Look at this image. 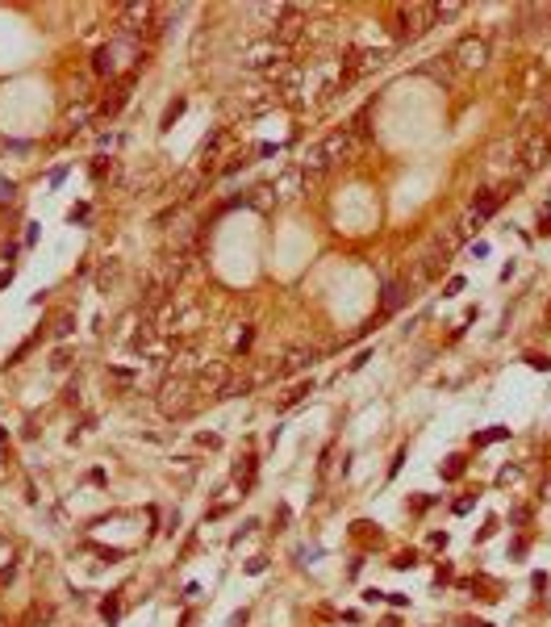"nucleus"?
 I'll list each match as a JSON object with an SVG mask.
<instances>
[{"label": "nucleus", "mask_w": 551, "mask_h": 627, "mask_svg": "<svg viewBox=\"0 0 551 627\" xmlns=\"http://www.w3.org/2000/svg\"><path fill=\"white\" fill-rule=\"evenodd\" d=\"M464 5H401L397 9V42H410V38H422L430 26L455 17Z\"/></svg>", "instance_id": "nucleus-2"}, {"label": "nucleus", "mask_w": 551, "mask_h": 627, "mask_svg": "<svg viewBox=\"0 0 551 627\" xmlns=\"http://www.w3.org/2000/svg\"><path fill=\"white\" fill-rule=\"evenodd\" d=\"M551 159V126H535V130H522V172H535Z\"/></svg>", "instance_id": "nucleus-3"}, {"label": "nucleus", "mask_w": 551, "mask_h": 627, "mask_svg": "<svg viewBox=\"0 0 551 627\" xmlns=\"http://www.w3.org/2000/svg\"><path fill=\"white\" fill-rule=\"evenodd\" d=\"M518 26L526 34H551V5H522L518 9Z\"/></svg>", "instance_id": "nucleus-5"}, {"label": "nucleus", "mask_w": 551, "mask_h": 627, "mask_svg": "<svg viewBox=\"0 0 551 627\" xmlns=\"http://www.w3.org/2000/svg\"><path fill=\"white\" fill-rule=\"evenodd\" d=\"M359 147H364V130H355V126L334 130L330 138H322V143L309 151L305 172H326V168H334V164H347V159L359 155Z\"/></svg>", "instance_id": "nucleus-1"}, {"label": "nucleus", "mask_w": 551, "mask_h": 627, "mask_svg": "<svg viewBox=\"0 0 551 627\" xmlns=\"http://www.w3.org/2000/svg\"><path fill=\"white\" fill-rule=\"evenodd\" d=\"M447 63L455 67V72H481V67L489 63V42L485 38H460L451 46Z\"/></svg>", "instance_id": "nucleus-4"}]
</instances>
